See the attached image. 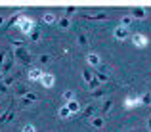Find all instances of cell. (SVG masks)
<instances>
[{
    "instance_id": "obj_25",
    "label": "cell",
    "mask_w": 151,
    "mask_h": 132,
    "mask_svg": "<svg viewBox=\"0 0 151 132\" xmlns=\"http://www.w3.org/2000/svg\"><path fill=\"white\" fill-rule=\"evenodd\" d=\"M59 117H61V119H69V117H71V111L67 109V105L59 107Z\"/></svg>"
},
{
    "instance_id": "obj_38",
    "label": "cell",
    "mask_w": 151,
    "mask_h": 132,
    "mask_svg": "<svg viewBox=\"0 0 151 132\" xmlns=\"http://www.w3.org/2000/svg\"><path fill=\"white\" fill-rule=\"evenodd\" d=\"M147 126H149V130H151V117H149V121H147Z\"/></svg>"
},
{
    "instance_id": "obj_31",
    "label": "cell",
    "mask_w": 151,
    "mask_h": 132,
    "mask_svg": "<svg viewBox=\"0 0 151 132\" xmlns=\"http://www.w3.org/2000/svg\"><path fill=\"white\" fill-rule=\"evenodd\" d=\"M38 38H40V31H38V29H35L33 33H31V40H33V42H37Z\"/></svg>"
},
{
    "instance_id": "obj_19",
    "label": "cell",
    "mask_w": 151,
    "mask_h": 132,
    "mask_svg": "<svg viewBox=\"0 0 151 132\" xmlns=\"http://www.w3.org/2000/svg\"><path fill=\"white\" fill-rule=\"evenodd\" d=\"M77 38H78V44H81V46H86V44H88V37H86V33H82V31H77Z\"/></svg>"
},
{
    "instance_id": "obj_10",
    "label": "cell",
    "mask_w": 151,
    "mask_h": 132,
    "mask_svg": "<svg viewBox=\"0 0 151 132\" xmlns=\"http://www.w3.org/2000/svg\"><path fill=\"white\" fill-rule=\"evenodd\" d=\"M37 100H38V96L35 94V92H29V94H27L25 98L21 100V103H23V105H31V103H35Z\"/></svg>"
},
{
    "instance_id": "obj_14",
    "label": "cell",
    "mask_w": 151,
    "mask_h": 132,
    "mask_svg": "<svg viewBox=\"0 0 151 132\" xmlns=\"http://www.w3.org/2000/svg\"><path fill=\"white\" fill-rule=\"evenodd\" d=\"M138 105H142V100H140V98L126 100V103H124V107H126V109H132V107H138Z\"/></svg>"
},
{
    "instance_id": "obj_2",
    "label": "cell",
    "mask_w": 151,
    "mask_h": 132,
    "mask_svg": "<svg viewBox=\"0 0 151 132\" xmlns=\"http://www.w3.org/2000/svg\"><path fill=\"white\" fill-rule=\"evenodd\" d=\"M14 56L23 63V65H29L31 59H33V58H31V54H29V50H27L25 46H21V48H14Z\"/></svg>"
},
{
    "instance_id": "obj_30",
    "label": "cell",
    "mask_w": 151,
    "mask_h": 132,
    "mask_svg": "<svg viewBox=\"0 0 151 132\" xmlns=\"http://www.w3.org/2000/svg\"><path fill=\"white\" fill-rule=\"evenodd\" d=\"M111 105H113V102H111V100H105V103H103V107H101V111H103V115L107 113V111L111 109Z\"/></svg>"
},
{
    "instance_id": "obj_18",
    "label": "cell",
    "mask_w": 151,
    "mask_h": 132,
    "mask_svg": "<svg viewBox=\"0 0 151 132\" xmlns=\"http://www.w3.org/2000/svg\"><path fill=\"white\" fill-rule=\"evenodd\" d=\"M94 77H96L100 82H107V79H109V77H107V73H103V69H101V67L96 71V73H94Z\"/></svg>"
},
{
    "instance_id": "obj_16",
    "label": "cell",
    "mask_w": 151,
    "mask_h": 132,
    "mask_svg": "<svg viewBox=\"0 0 151 132\" xmlns=\"http://www.w3.org/2000/svg\"><path fill=\"white\" fill-rule=\"evenodd\" d=\"M67 109L71 111V115H73V113H78V109H81V103L73 100V102H69V103H67Z\"/></svg>"
},
{
    "instance_id": "obj_7",
    "label": "cell",
    "mask_w": 151,
    "mask_h": 132,
    "mask_svg": "<svg viewBox=\"0 0 151 132\" xmlns=\"http://www.w3.org/2000/svg\"><path fill=\"white\" fill-rule=\"evenodd\" d=\"M107 14H82V19H90V21H100V19H107Z\"/></svg>"
},
{
    "instance_id": "obj_32",
    "label": "cell",
    "mask_w": 151,
    "mask_h": 132,
    "mask_svg": "<svg viewBox=\"0 0 151 132\" xmlns=\"http://www.w3.org/2000/svg\"><path fill=\"white\" fill-rule=\"evenodd\" d=\"M15 77H17V75H14V77H6V79H4V81H2V84H4V86H10L12 82L15 81Z\"/></svg>"
},
{
    "instance_id": "obj_28",
    "label": "cell",
    "mask_w": 151,
    "mask_h": 132,
    "mask_svg": "<svg viewBox=\"0 0 151 132\" xmlns=\"http://www.w3.org/2000/svg\"><path fill=\"white\" fill-rule=\"evenodd\" d=\"M73 96H75V92H73V90H65V92H63V100H65L67 103L73 102Z\"/></svg>"
},
{
    "instance_id": "obj_8",
    "label": "cell",
    "mask_w": 151,
    "mask_h": 132,
    "mask_svg": "<svg viewBox=\"0 0 151 132\" xmlns=\"http://www.w3.org/2000/svg\"><path fill=\"white\" fill-rule=\"evenodd\" d=\"M19 19H21V14H14V15H12V17H10V19L6 21V23H4V27H2V29L6 31V29H10V27H14L15 23L19 21Z\"/></svg>"
},
{
    "instance_id": "obj_20",
    "label": "cell",
    "mask_w": 151,
    "mask_h": 132,
    "mask_svg": "<svg viewBox=\"0 0 151 132\" xmlns=\"http://www.w3.org/2000/svg\"><path fill=\"white\" fill-rule=\"evenodd\" d=\"M90 123H92L94 128H103V119L101 117H92V119H90Z\"/></svg>"
},
{
    "instance_id": "obj_33",
    "label": "cell",
    "mask_w": 151,
    "mask_h": 132,
    "mask_svg": "<svg viewBox=\"0 0 151 132\" xmlns=\"http://www.w3.org/2000/svg\"><path fill=\"white\" fill-rule=\"evenodd\" d=\"M6 58H8V52L4 50V52H0V67L4 65V61H6Z\"/></svg>"
},
{
    "instance_id": "obj_1",
    "label": "cell",
    "mask_w": 151,
    "mask_h": 132,
    "mask_svg": "<svg viewBox=\"0 0 151 132\" xmlns=\"http://www.w3.org/2000/svg\"><path fill=\"white\" fill-rule=\"evenodd\" d=\"M17 27H19V31H21L23 35H31V33L35 31V21H33L31 17H25V15H21V19H19Z\"/></svg>"
},
{
    "instance_id": "obj_37",
    "label": "cell",
    "mask_w": 151,
    "mask_h": 132,
    "mask_svg": "<svg viewBox=\"0 0 151 132\" xmlns=\"http://www.w3.org/2000/svg\"><path fill=\"white\" fill-rule=\"evenodd\" d=\"M4 23H6L4 21V15H0V25H4Z\"/></svg>"
},
{
    "instance_id": "obj_15",
    "label": "cell",
    "mask_w": 151,
    "mask_h": 132,
    "mask_svg": "<svg viewBox=\"0 0 151 132\" xmlns=\"http://www.w3.org/2000/svg\"><path fill=\"white\" fill-rule=\"evenodd\" d=\"M58 25L61 27V29H69V27H71V19L67 17V15H63V17L58 19Z\"/></svg>"
},
{
    "instance_id": "obj_23",
    "label": "cell",
    "mask_w": 151,
    "mask_h": 132,
    "mask_svg": "<svg viewBox=\"0 0 151 132\" xmlns=\"http://www.w3.org/2000/svg\"><path fill=\"white\" fill-rule=\"evenodd\" d=\"M94 111H96V105H88V107L84 109V113H82V117H84V119H92Z\"/></svg>"
},
{
    "instance_id": "obj_27",
    "label": "cell",
    "mask_w": 151,
    "mask_h": 132,
    "mask_svg": "<svg viewBox=\"0 0 151 132\" xmlns=\"http://www.w3.org/2000/svg\"><path fill=\"white\" fill-rule=\"evenodd\" d=\"M29 88H25V86H19V88H15V94H17V96H23V98H25V96L27 94H29Z\"/></svg>"
},
{
    "instance_id": "obj_34",
    "label": "cell",
    "mask_w": 151,
    "mask_h": 132,
    "mask_svg": "<svg viewBox=\"0 0 151 132\" xmlns=\"http://www.w3.org/2000/svg\"><path fill=\"white\" fill-rule=\"evenodd\" d=\"M38 59H40V63H50L52 61V56H40V58H38Z\"/></svg>"
},
{
    "instance_id": "obj_24",
    "label": "cell",
    "mask_w": 151,
    "mask_h": 132,
    "mask_svg": "<svg viewBox=\"0 0 151 132\" xmlns=\"http://www.w3.org/2000/svg\"><path fill=\"white\" fill-rule=\"evenodd\" d=\"M88 88H90V90H92V92H94V90H98V88H101V82H100V81H98V79H96V77H94V79H92V81H90V82H88Z\"/></svg>"
},
{
    "instance_id": "obj_40",
    "label": "cell",
    "mask_w": 151,
    "mask_h": 132,
    "mask_svg": "<svg viewBox=\"0 0 151 132\" xmlns=\"http://www.w3.org/2000/svg\"><path fill=\"white\" fill-rule=\"evenodd\" d=\"M149 77H151V75H149Z\"/></svg>"
},
{
    "instance_id": "obj_35",
    "label": "cell",
    "mask_w": 151,
    "mask_h": 132,
    "mask_svg": "<svg viewBox=\"0 0 151 132\" xmlns=\"http://www.w3.org/2000/svg\"><path fill=\"white\" fill-rule=\"evenodd\" d=\"M21 132H35V126H33V125H25V126L21 128Z\"/></svg>"
},
{
    "instance_id": "obj_13",
    "label": "cell",
    "mask_w": 151,
    "mask_h": 132,
    "mask_svg": "<svg viewBox=\"0 0 151 132\" xmlns=\"http://www.w3.org/2000/svg\"><path fill=\"white\" fill-rule=\"evenodd\" d=\"M42 75H44V73H42L40 69H31L29 71V79H31V81H40Z\"/></svg>"
},
{
    "instance_id": "obj_39",
    "label": "cell",
    "mask_w": 151,
    "mask_h": 132,
    "mask_svg": "<svg viewBox=\"0 0 151 132\" xmlns=\"http://www.w3.org/2000/svg\"><path fill=\"white\" fill-rule=\"evenodd\" d=\"M124 132H140V130H124Z\"/></svg>"
},
{
    "instance_id": "obj_29",
    "label": "cell",
    "mask_w": 151,
    "mask_h": 132,
    "mask_svg": "<svg viewBox=\"0 0 151 132\" xmlns=\"http://www.w3.org/2000/svg\"><path fill=\"white\" fill-rule=\"evenodd\" d=\"M105 92H107V88H98V90H94V92H92V98H101Z\"/></svg>"
},
{
    "instance_id": "obj_6",
    "label": "cell",
    "mask_w": 151,
    "mask_h": 132,
    "mask_svg": "<svg viewBox=\"0 0 151 132\" xmlns=\"http://www.w3.org/2000/svg\"><path fill=\"white\" fill-rule=\"evenodd\" d=\"M14 58H15L14 52H8V58H6V61H4V65H2V73H4V75H6L8 71L12 69V65H14Z\"/></svg>"
},
{
    "instance_id": "obj_5",
    "label": "cell",
    "mask_w": 151,
    "mask_h": 132,
    "mask_svg": "<svg viewBox=\"0 0 151 132\" xmlns=\"http://www.w3.org/2000/svg\"><path fill=\"white\" fill-rule=\"evenodd\" d=\"M54 82H55V77L52 73H44V75H42L40 84L44 86V88H52V86H54Z\"/></svg>"
},
{
    "instance_id": "obj_9",
    "label": "cell",
    "mask_w": 151,
    "mask_h": 132,
    "mask_svg": "<svg viewBox=\"0 0 151 132\" xmlns=\"http://www.w3.org/2000/svg\"><path fill=\"white\" fill-rule=\"evenodd\" d=\"M58 21V17H55L54 12H46L44 15H42V23H46V25H52V23Z\"/></svg>"
},
{
    "instance_id": "obj_17",
    "label": "cell",
    "mask_w": 151,
    "mask_h": 132,
    "mask_svg": "<svg viewBox=\"0 0 151 132\" xmlns=\"http://www.w3.org/2000/svg\"><path fill=\"white\" fill-rule=\"evenodd\" d=\"M132 17H136V19H144L145 17V10L144 8H134V12H132Z\"/></svg>"
},
{
    "instance_id": "obj_26",
    "label": "cell",
    "mask_w": 151,
    "mask_h": 132,
    "mask_svg": "<svg viewBox=\"0 0 151 132\" xmlns=\"http://www.w3.org/2000/svg\"><path fill=\"white\" fill-rule=\"evenodd\" d=\"M140 100H142V105H151V94H149V92H145Z\"/></svg>"
},
{
    "instance_id": "obj_22",
    "label": "cell",
    "mask_w": 151,
    "mask_h": 132,
    "mask_svg": "<svg viewBox=\"0 0 151 132\" xmlns=\"http://www.w3.org/2000/svg\"><path fill=\"white\" fill-rule=\"evenodd\" d=\"M132 19H134L132 15H124V17L121 19V27H124V29H128V27L132 25Z\"/></svg>"
},
{
    "instance_id": "obj_4",
    "label": "cell",
    "mask_w": 151,
    "mask_h": 132,
    "mask_svg": "<svg viewBox=\"0 0 151 132\" xmlns=\"http://www.w3.org/2000/svg\"><path fill=\"white\" fill-rule=\"evenodd\" d=\"M132 42H134L136 48H145L147 46V38H145V35H142V33H134L132 35Z\"/></svg>"
},
{
    "instance_id": "obj_3",
    "label": "cell",
    "mask_w": 151,
    "mask_h": 132,
    "mask_svg": "<svg viewBox=\"0 0 151 132\" xmlns=\"http://www.w3.org/2000/svg\"><path fill=\"white\" fill-rule=\"evenodd\" d=\"M113 37H115V40H119V42H122V40H126L128 38V29H124V27H115V31H113Z\"/></svg>"
},
{
    "instance_id": "obj_21",
    "label": "cell",
    "mask_w": 151,
    "mask_h": 132,
    "mask_svg": "<svg viewBox=\"0 0 151 132\" xmlns=\"http://www.w3.org/2000/svg\"><path fill=\"white\" fill-rule=\"evenodd\" d=\"M82 79L86 81V84H88V82L94 79V73H92V71H88V67H84V69H82Z\"/></svg>"
},
{
    "instance_id": "obj_11",
    "label": "cell",
    "mask_w": 151,
    "mask_h": 132,
    "mask_svg": "<svg viewBox=\"0 0 151 132\" xmlns=\"http://www.w3.org/2000/svg\"><path fill=\"white\" fill-rule=\"evenodd\" d=\"M86 59H88V63H90V65H96V67H100V63H101L100 56H98V54H94V52L86 56Z\"/></svg>"
},
{
    "instance_id": "obj_12",
    "label": "cell",
    "mask_w": 151,
    "mask_h": 132,
    "mask_svg": "<svg viewBox=\"0 0 151 132\" xmlns=\"http://www.w3.org/2000/svg\"><path fill=\"white\" fill-rule=\"evenodd\" d=\"M14 115H15V111H14V109H8L6 113H2V115H0V123L4 125V123L12 121V119H14Z\"/></svg>"
},
{
    "instance_id": "obj_36",
    "label": "cell",
    "mask_w": 151,
    "mask_h": 132,
    "mask_svg": "<svg viewBox=\"0 0 151 132\" xmlns=\"http://www.w3.org/2000/svg\"><path fill=\"white\" fill-rule=\"evenodd\" d=\"M73 12H75V8H73V6H69V8H67V10H65V15H67V17H69V15L73 14Z\"/></svg>"
}]
</instances>
